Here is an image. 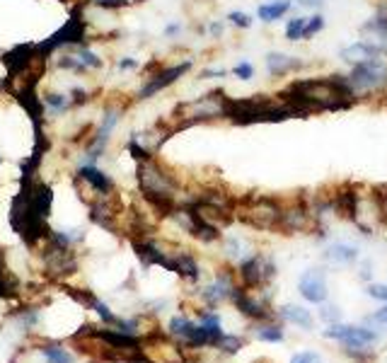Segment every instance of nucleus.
Instances as JSON below:
<instances>
[{"label": "nucleus", "mask_w": 387, "mask_h": 363, "mask_svg": "<svg viewBox=\"0 0 387 363\" xmlns=\"http://www.w3.org/2000/svg\"><path fill=\"white\" fill-rule=\"evenodd\" d=\"M226 20H228L230 24H233V27H238V29H249L254 24L252 15L242 13V10H233V13H228Z\"/></svg>", "instance_id": "28"}, {"label": "nucleus", "mask_w": 387, "mask_h": 363, "mask_svg": "<svg viewBox=\"0 0 387 363\" xmlns=\"http://www.w3.org/2000/svg\"><path fill=\"white\" fill-rule=\"evenodd\" d=\"M131 363H148V361H143V359H136V361H131Z\"/></svg>", "instance_id": "48"}, {"label": "nucleus", "mask_w": 387, "mask_h": 363, "mask_svg": "<svg viewBox=\"0 0 387 363\" xmlns=\"http://www.w3.org/2000/svg\"><path fill=\"white\" fill-rule=\"evenodd\" d=\"M324 257L334 264H351V262L358 259V247L349 245V242H332L324 252Z\"/></svg>", "instance_id": "18"}, {"label": "nucleus", "mask_w": 387, "mask_h": 363, "mask_svg": "<svg viewBox=\"0 0 387 363\" xmlns=\"http://www.w3.org/2000/svg\"><path fill=\"white\" fill-rule=\"evenodd\" d=\"M82 36H85V22L78 20V17H73L64 29H59L54 36H49V39L39 46V51L41 54H51V51L59 49L61 44H80Z\"/></svg>", "instance_id": "12"}, {"label": "nucleus", "mask_w": 387, "mask_h": 363, "mask_svg": "<svg viewBox=\"0 0 387 363\" xmlns=\"http://www.w3.org/2000/svg\"><path fill=\"white\" fill-rule=\"evenodd\" d=\"M291 363H320V356L312 354V351H305V354H298Z\"/></svg>", "instance_id": "39"}, {"label": "nucleus", "mask_w": 387, "mask_h": 363, "mask_svg": "<svg viewBox=\"0 0 387 363\" xmlns=\"http://www.w3.org/2000/svg\"><path fill=\"white\" fill-rule=\"evenodd\" d=\"M117 124H119V114L117 112H107V114H104V119H102V124H99V131H97L95 141H92V148L87 150V157H90V162L97 160V157L104 152V148H107V143H109V136H112V131H114V126H117Z\"/></svg>", "instance_id": "16"}, {"label": "nucleus", "mask_w": 387, "mask_h": 363, "mask_svg": "<svg viewBox=\"0 0 387 363\" xmlns=\"http://www.w3.org/2000/svg\"><path fill=\"white\" fill-rule=\"evenodd\" d=\"M226 76H228L226 68H203V71H201L203 80H208V78H226Z\"/></svg>", "instance_id": "38"}, {"label": "nucleus", "mask_w": 387, "mask_h": 363, "mask_svg": "<svg viewBox=\"0 0 387 363\" xmlns=\"http://www.w3.org/2000/svg\"><path fill=\"white\" fill-rule=\"evenodd\" d=\"M324 336L344 341L349 349H363L365 344L375 341V332H370L365 327H353V325H334V327L324 329Z\"/></svg>", "instance_id": "10"}, {"label": "nucleus", "mask_w": 387, "mask_h": 363, "mask_svg": "<svg viewBox=\"0 0 387 363\" xmlns=\"http://www.w3.org/2000/svg\"><path fill=\"white\" fill-rule=\"evenodd\" d=\"M327 27V22H324V15L322 13H315L307 17V29H305V41H310L312 36H317L320 31Z\"/></svg>", "instance_id": "29"}, {"label": "nucleus", "mask_w": 387, "mask_h": 363, "mask_svg": "<svg viewBox=\"0 0 387 363\" xmlns=\"http://www.w3.org/2000/svg\"><path fill=\"white\" fill-rule=\"evenodd\" d=\"M368 296L375 301H385L387 303V286L385 283H370L368 286Z\"/></svg>", "instance_id": "36"}, {"label": "nucleus", "mask_w": 387, "mask_h": 363, "mask_svg": "<svg viewBox=\"0 0 387 363\" xmlns=\"http://www.w3.org/2000/svg\"><path fill=\"white\" fill-rule=\"evenodd\" d=\"M90 305H92V308H95V310H97V315H99V318H102V320H104V322H109V325L119 322V320H117V318H114V315H112V313H109V308H107V305H104V303H99V301H95V298H90Z\"/></svg>", "instance_id": "35"}, {"label": "nucleus", "mask_w": 387, "mask_h": 363, "mask_svg": "<svg viewBox=\"0 0 387 363\" xmlns=\"http://www.w3.org/2000/svg\"><path fill=\"white\" fill-rule=\"evenodd\" d=\"M226 252L230 257H242V252H244V245L240 242L238 238H228L226 240Z\"/></svg>", "instance_id": "37"}, {"label": "nucleus", "mask_w": 387, "mask_h": 363, "mask_svg": "<svg viewBox=\"0 0 387 363\" xmlns=\"http://www.w3.org/2000/svg\"><path fill=\"white\" fill-rule=\"evenodd\" d=\"M95 5H99V8H107V10H117V8H124L126 0H95Z\"/></svg>", "instance_id": "40"}, {"label": "nucleus", "mask_w": 387, "mask_h": 363, "mask_svg": "<svg viewBox=\"0 0 387 363\" xmlns=\"http://www.w3.org/2000/svg\"><path fill=\"white\" fill-rule=\"evenodd\" d=\"M315 225V215H312L310 206L302 201L293 204V206H284L281 211V220H279V228L276 230H284V233H302V230H310Z\"/></svg>", "instance_id": "7"}, {"label": "nucleus", "mask_w": 387, "mask_h": 363, "mask_svg": "<svg viewBox=\"0 0 387 363\" xmlns=\"http://www.w3.org/2000/svg\"><path fill=\"white\" fill-rule=\"evenodd\" d=\"M346 80L358 99L368 97V94L387 92V59L375 56V59L356 63L346 73Z\"/></svg>", "instance_id": "3"}, {"label": "nucleus", "mask_w": 387, "mask_h": 363, "mask_svg": "<svg viewBox=\"0 0 387 363\" xmlns=\"http://www.w3.org/2000/svg\"><path fill=\"white\" fill-rule=\"evenodd\" d=\"M78 175H80L85 182H90L92 187H95L97 192H102V194H107L109 189H112V180H109V177L104 175L102 170H97L95 165H80V170H78Z\"/></svg>", "instance_id": "20"}, {"label": "nucleus", "mask_w": 387, "mask_h": 363, "mask_svg": "<svg viewBox=\"0 0 387 363\" xmlns=\"http://www.w3.org/2000/svg\"><path fill=\"white\" fill-rule=\"evenodd\" d=\"M281 318H284L286 322L298 325V327H305V329L312 327V315L307 313L305 308H300V305H284V308H281Z\"/></svg>", "instance_id": "22"}, {"label": "nucleus", "mask_w": 387, "mask_h": 363, "mask_svg": "<svg viewBox=\"0 0 387 363\" xmlns=\"http://www.w3.org/2000/svg\"><path fill=\"white\" fill-rule=\"evenodd\" d=\"M281 211H284V206H281L276 199L252 197L247 204H244L242 220L257 230H276L279 228V220H281Z\"/></svg>", "instance_id": "5"}, {"label": "nucleus", "mask_w": 387, "mask_h": 363, "mask_svg": "<svg viewBox=\"0 0 387 363\" xmlns=\"http://www.w3.org/2000/svg\"><path fill=\"white\" fill-rule=\"evenodd\" d=\"M99 339L109 341L114 349H136L138 346V339L129 332H122V329H117V332H99Z\"/></svg>", "instance_id": "24"}, {"label": "nucleus", "mask_w": 387, "mask_h": 363, "mask_svg": "<svg viewBox=\"0 0 387 363\" xmlns=\"http://www.w3.org/2000/svg\"><path fill=\"white\" fill-rule=\"evenodd\" d=\"M194 327H196V325L187 318H172V322H170V332L175 336H182V339H189Z\"/></svg>", "instance_id": "26"}, {"label": "nucleus", "mask_w": 387, "mask_h": 363, "mask_svg": "<svg viewBox=\"0 0 387 363\" xmlns=\"http://www.w3.org/2000/svg\"><path fill=\"white\" fill-rule=\"evenodd\" d=\"M78 59H80V63H82V66H85V68H99V66H102V59L92 54L90 49H80V54H78Z\"/></svg>", "instance_id": "34"}, {"label": "nucleus", "mask_w": 387, "mask_h": 363, "mask_svg": "<svg viewBox=\"0 0 387 363\" xmlns=\"http://www.w3.org/2000/svg\"><path fill=\"white\" fill-rule=\"evenodd\" d=\"M41 354L49 359V363H73L71 354L64 351V349H59V346H44V349H41Z\"/></svg>", "instance_id": "30"}, {"label": "nucleus", "mask_w": 387, "mask_h": 363, "mask_svg": "<svg viewBox=\"0 0 387 363\" xmlns=\"http://www.w3.org/2000/svg\"><path fill=\"white\" fill-rule=\"evenodd\" d=\"M358 201H360V194H356L353 189H339L332 197V208L339 218H346L356 223L358 220Z\"/></svg>", "instance_id": "14"}, {"label": "nucleus", "mask_w": 387, "mask_h": 363, "mask_svg": "<svg viewBox=\"0 0 387 363\" xmlns=\"http://www.w3.org/2000/svg\"><path fill=\"white\" fill-rule=\"evenodd\" d=\"M189 68H191V61H184V63H180V66L162 68L160 73H155V76L150 78V80L145 83L143 87H140L138 99H150V97H153V94H158V92L165 90V87L175 85V83L180 80V78L184 76V73L189 71Z\"/></svg>", "instance_id": "9"}, {"label": "nucleus", "mask_w": 387, "mask_h": 363, "mask_svg": "<svg viewBox=\"0 0 387 363\" xmlns=\"http://www.w3.org/2000/svg\"><path fill=\"white\" fill-rule=\"evenodd\" d=\"M44 102L49 104L54 112H64V109L71 107V99H68V94H59V92H51L44 97Z\"/></svg>", "instance_id": "31"}, {"label": "nucleus", "mask_w": 387, "mask_h": 363, "mask_svg": "<svg viewBox=\"0 0 387 363\" xmlns=\"http://www.w3.org/2000/svg\"><path fill=\"white\" fill-rule=\"evenodd\" d=\"M300 114L286 104L284 99L276 94H254V97H244V99H233L228 97V109H226V119H230L233 124H279L286 119H298Z\"/></svg>", "instance_id": "2"}, {"label": "nucleus", "mask_w": 387, "mask_h": 363, "mask_svg": "<svg viewBox=\"0 0 387 363\" xmlns=\"http://www.w3.org/2000/svg\"><path fill=\"white\" fill-rule=\"evenodd\" d=\"M298 5H302V8H322L324 0H295Z\"/></svg>", "instance_id": "44"}, {"label": "nucleus", "mask_w": 387, "mask_h": 363, "mask_svg": "<svg viewBox=\"0 0 387 363\" xmlns=\"http://www.w3.org/2000/svg\"><path fill=\"white\" fill-rule=\"evenodd\" d=\"M218 349L221 351H228V354H235V351L242 349V339H238V336H230V334H223L221 339H218Z\"/></svg>", "instance_id": "32"}, {"label": "nucleus", "mask_w": 387, "mask_h": 363, "mask_svg": "<svg viewBox=\"0 0 387 363\" xmlns=\"http://www.w3.org/2000/svg\"><path fill=\"white\" fill-rule=\"evenodd\" d=\"M257 336H259V339H264V341H284V329L269 325V327L257 329Z\"/></svg>", "instance_id": "33"}, {"label": "nucleus", "mask_w": 387, "mask_h": 363, "mask_svg": "<svg viewBox=\"0 0 387 363\" xmlns=\"http://www.w3.org/2000/svg\"><path fill=\"white\" fill-rule=\"evenodd\" d=\"M264 66H266V73L271 78H286L291 73H298L305 68V61L300 56H291V54H284V51H269L264 56Z\"/></svg>", "instance_id": "11"}, {"label": "nucleus", "mask_w": 387, "mask_h": 363, "mask_svg": "<svg viewBox=\"0 0 387 363\" xmlns=\"http://www.w3.org/2000/svg\"><path fill=\"white\" fill-rule=\"evenodd\" d=\"M226 109H228L226 92L216 90V92H208V94H203V97L194 99L189 104H184V119H189V121L226 119Z\"/></svg>", "instance_id": "6"}, {"label": "nucleus", "mask_w": 387, "mask_h": 363, "mask_svg": "<svg viewBox=\"0 0 387 363\" xmlns=\"http://www.w3.org/2000/svg\"><path fill=\"white\" fill-rule=\"evenodd\" d=\"M138 182L140 189L145 192V197L155 204V206L172 211V199H175V182L170 175L155 167L153 162H140L138 165Z\"/></svg>", "instance_id": "4"}, {"label": "nucleus", "mask_w": 387, "mask_h": 363, "mask_svg": "<svg viewBox=\"0 0 387 363\" xmlns=\"http://www.w3.org/2000/svg\"><path fill=\"white\" fill-rule=\"evenodd\" d=\"M138 66V63H136L133 59H122L119 61V68H122V71H131V68H136Z\"/></svg>", "instance_id": "46"}, {"label": "nucleus", "mask_w": 387, "mask_h": 363, "mask_svg": "<svg viewBox=\"0 0 387 363\" xmlns=\"http://www.w3.org/2000/svg\"><path fill=\"white\" fill-rule=\"evenodd\" d=\"M279 97L291 104L300 117L315 112H342L358 102L346 80V73H332L324 78H295L279 92Z\"/></svg>", "instance_id": "1"}, {"label": "nucleus", "mask_w": 387, "mask_h": 363, "mask_svg": "<svg viewBox=\"0 0 387 363\" xmlns=\"http://www.w3.org/2000/svg\"><path fill=\"white\" fill-rule=\"evenodd\" d=\"M182 31V24L180 22H172V24H167L165 27V36H177Z\"/></svg>", "instance_id": "42"}, {"label": "nucleus", "mask_w": 387, "mask_h": 363, "mask_svg": "<svg viewBox=\"0 0 387 363\" xmlns=\"http://www.w3.org/2000/svg\"><path fill=\"white\" fill-rule=\"evenodd\" d=\"M305 29H307V17L305 15H298V17H291L284 27V36L289 41H305Z\"/></svg>", "instance_id": "25"}, {"label": "nucleus", "mask_w": 387, "mask_h": 363, "mask_svg": "<svg viewBox=\"0 0 387 363\" xmlns=\"http://www.w3.org/2000/svg\"><path fill=\"white\" fill-rule=\"evenodd\" d=\"M370 320H373V322H380V325H387V308H380Z\"/></svg>", "instance_id": "43"}, {"label": "nucleus", "mask_w": 387, "mask_h": 363, "mask_svg": "<svg viewBox=\"0 0 387 363\" xmlns=\"http://www.w3.org/2000/svg\"><path fill=\"white\" fill-rule=\"evenodd\" d=\"M293 10V0H266V3L257 5V20L264 24H274L284 20Z\"/></svg>", "instance_id": "17"}, {"label": "nucleus", "mask_w": 387, "mask_h": 363, "mask_svg": "<svg viewBox=\"0 0 387 363\" xmlns=\"http://www.w3.org/2000/svg\"><path fill=\"white\" fill-rule=\"evenodd\" d=\"M302 298L310 303H324L327 301V281H324L322 269H307L298 281Z\"/></svg>", "instance_id": "13"}, {"label": "nucleus", "mask_w": 387, "mask_h": 363, "mask_svg": "<svg viewBox=\"0 0 387 363\" xmlns=\"http://www.w3.org/2000/svg\"><path fill=\"white\" fill-rule=\"evenodd\" d=\"M223 31H226V24H223V22H211V24H208V34H211V36H221Z\"/></svg>", "instance_id": "41"}, {"label": "nucleus", "mask_w": 387, "mask_h": 363, "mask_svg": "<svg viewBox=\"0 0 387 363\" xmlns=\"http://www.w3.org/2000/svg\"><path fill=\"white\" fill-rule=\"evenodd\" d=\"M136 252H138V257L145 264H160V266H165V269H170V259L162 255L158 247L150 245V242H138V245H136Z\"/></svg>", "instance_id": "23"}, {"label": "nucleus", "mask_w": 387, "mask_h": 363, "mask_svg": "<svg viewBox=\"0 0 387 363\" xmlns=\"http://www.w3.org/2000/svg\"><path fill=\"white\" fill-rule=\"evenodd\" d=\"M170 271H177L180 276H187L191 278V281H196L198 278V264L194 262L191 255H177L175 259H170Z\"/></svg>", "instance_id": "21"}, {"label": "nucleus", "mask_w": 387, "mask_h": 363, "mask_svg": "<svg viewBox=\"0 0 387 363\" xmlns=\"http://www.w3.org/2000/svg\"><path fill=\"white\" fill-rule=\"evenodd\" d=\"M274 271H276L274 262L264 255H254L249 259H242V264H240V276H242V283L247 288L259 286L261 281H269L274 276Z\"/></svg>", "instance_id": "8"}, {"label": "nucleus", "mask_w": 387, "mask_h": 363, "mask_svg": "<svg viewBox=\"0 0 387 363\" xmlns=\"http://www.w3.org/2000/svg\"><path fill=\"white\" fill-rule=\"evenodd\" d=\"M235 301V305H238L240 310H242L244 315H247V318H254V320H261V318H266V308L261 303H257L254 301V298H249L247 293L244 291H240V288H235L233 291V296H230Z\"/></svg>", "instance_id": "19"}, {"label": "nucleus", "mask_w": 387, "mask_h": 363, "mask_svg": "<svg viewBox=\"0 0 387 363\" xmlns=\"http://www.w3.org/2000/svg\"><path fill=\"white\" fill-rule=\"evenodd\" d=\"M337 308H324V313H322V318L327 320V322H332V320H337Z\"/></svg>", "instance_id": "45"}, {"label": "nucleus", "mask_w": 387, "mask_h": 363, "mask_svg": "<svg viewBox=\"0 0 387 363\" xmlns=\"http://www.w3.org/2000/svg\"><path fill=\"white\" fill-rule=\"evenodd\" d=\"M375 56H380V51L375 49L370 41L360 39V41H353V44L344 46L342 51H339V59L342 63H346V66H356V63H363L368 59H375ZM385 59V56H383Z\"/></svg>", "instance_id": "15"}, {"label": "nucleus", "mask_w": 387, "mask_h": 363, "mask_svg": "<svg viewBox=\"0 0 387 363\" xmlns=\"http://www.w3.org/2000/svg\"><path fill=\"white\" fill-rule=\"evenodd\" d=\"M360 276H363V278H370V264H368V262L363 264V271H360Z\"/></svg>", "instance_id": "47"}, {"label": "nucleus", "mask_w": 387, "mask_h": 363, "mask_svg": "<svg viewBox=\"0 0 387 363\" xmlns=\"http://www.w3.org/2000/svg\"><path fill=\"white\" fill-rule=\"evenodd\" d=\"M233 73L238 80H242V83H247V80H252L254 78V66H252V61H247V59H242V61H238L233 66Z\"/></svg>", "instance_id": "27"}]
</instances>
